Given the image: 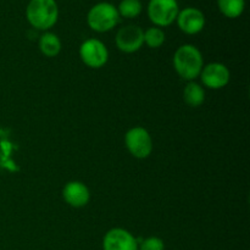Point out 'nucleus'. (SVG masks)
I'll return each mask as SVG.
<instances>
[{"label":"nucleus","mask_w":250,"mask_h":250,"mask_svg":"<svg viewBox=\"0 0 250 250\" xmlns=\"http://www.w3.org/2000/svg\"><path fill=\"white\" fill-rule=\"evenodd\" d=\"M80 58L88 67L102 68L109 60V51L102 41L90 38L81 44Z\"/></svg>","instance_id":"obj_6"},{"label":"nucleus","mask_w":250,"mask_h":250,"mask_svg":"<svg viewBox=\"0 0 250 250\" xmlns=\"http://www.w3.org/2000/svg\"><path fill=\"white\" fill-rule=\"evenodd\" d=\"M39 49L46 58H55L61 51V41L55 33L45 32L39 38Z\"/></svg>","instance_id":"obj_12"},{"label":"nucleus","mask_w":250,"mask_h":250,"mask_svg":"<svg viewBox=\"0 0 250 250\" xmlns=\"http://www.w3.org/2000/svg\"><path fill=\"white\" fill-rule=\"evenodd\" d=\"M220 12L227 19H237L246 9V0H217Z\"/></svg>","instance_id":"obj_14"},{"label":"nucleus","mask_w":250,"mask_h":250,"mask_svg":"<svg viewBox=\"0 0 250 250\" xmlns=\"http://www.w3.org/2000/svg\"><path fill=\"white\" fill-rule=\"evenodd\" d=\"M115 43L122 53H136L144 44V31L136 24H127L117 31Z\"/></svg>","instance_id":"obj_7"},{"label":"nucleus","mask_w":250,"mask_h":250,"mask_svg":"<svg viewBox=\"0 0 250 250\" xmlns=\"http://www.w3.org/2000/svg\"><path fill=\"white\" fill-rule=\"evenodd\" d=\"M26 17L32 27L39 31H48L58 22V2L55 0H29Z\"/></svg>","instance_id":"obj_2"},{"label":"nucleus","mask_w":250,"mask_h":250,"mask_svg":"<svg viewBox=\"0 0 250 250\" xmlns=\"http://www.w3.org/2000/svg\"><path fill=\"white\" fill-rule=\"evenodd\" d=\"M142 2L141 0H121L117 7L120 17H125V19H136L141 15Z\"/></svg>","instance_id":"obj_15"},{"label":"nucleus","mask_w":250,"mask_h":250,"mask_svg":"<svg viewBox=\"0 0 250 250\" xmlns=\"http://www.w3.org/2000/svg\"><path fill=\"white\" fill-rule=\"evenodd\" d=\"M125 144L129 154L137 159H146L153 151V139L143 127H133L127 131Z\"/></svg>","instance_id":"obj_5"},{"label":"nucleus","mask_w":250,"mask_h":250,"mask_svg":"<svg viewBox=\"0 0 250 250\" xmlns=\"http://www.w3.org/2000/svg\"><path fill=\"white\" fill-rule=\"evenodd\" d=\"M120 15L117 7L107 1H102L90 7L87 14V23L94 32L105 33L119 24Z\"/></svg>","instance_id":"obj_3"},{"label":"nucleus","mask_w":250,"mask_h":250,"mask_svg":"<svg viewBox=\"0 0 250 250\" xmlns=\"http://www.w3.org/2000/svg\"><path fill=\"white\" fill-rule=\"evenodd\" d=\"M176 22L183 33L193 36L203 31L205 26V16L202 10L197 7H186L180 10Z\"/></svg>","instance_id":"obj_10"},{"label":"nucleus","mask_w":250,"mask_h":250,"mask_svg":"<svg viewBox=\"0 0 250 250\" xmlns=\"http://www.w3.org/2000/svg\"><path fill=\"white\" fill-rule=\"evenodd\" d=\"M138 250H165V244L159 237H149L138 243Z\"/></svg>","instance_id":"obj_17"},{"label":"nucleus","mask_w":250,"mask_h":250,"mask_svg":"<svg viewBox=\"0 0 250 250\" xmlns=\"http://www.w3.org/2000/svg\"><path fill=\"white\" fill-rule=\"evenodd\" d=\"M165 43V32L160 27H150L144 31V44L149 48H160Z\"/></svg>","instance_id":"obj_16"},{"label":"nucleus","mask_w":250,"mask_h":250,"mask_svg":"<svg viewBox=\"0 0 250 250\" xmlns=\"http://www.w3.org/2000/svg\"><path fill=\"white\" fill-rule=\"evenodd\" d=\"M148 17L155 27H167L177 19L180 12L177 0H150L148 4Z\"/></svg>","instance_id":"obj_4"},{"label":"nucleus","mask_w":250,"mask_h":250,"mask_svg":"<svg viewBox=\"0 0 250 250\" xmlns=\"http://www.w3.org/2000/svg\"><path fill=\"white\" fill-rule=\"evenodd\" d=\"M62 198L70 207L80 209L89 203L90 193L84 183L80 181H71L63 187Z\"/></svg>","instance_id":"obj_11"},{"label":"nucleus","mask_w":250,"mask_h":250,"mask_svg":"<svg viewBox=\"0 0 250 250\" xmlns=\"http://www.w3.org/2000/svg\"><path fill=\"white\" fill-rule=\"evenodd\" d=\"M183 99L186 104L192 107L202 106L205 102V90L199 83L189 82L183 90Z\"/></svg>","instance_id":"obj_13"},{"label":"nucleus","mask_w":250,"mask_h":250,"mask_svg":"<svg viewBox=\"0 0 250 250\" xmlns=\"http://www.w3.org/2000/svg\"><path fill=\"white\" fill-rule=\"evenodd\" d=\"M104 250H138V241L136 237L125 229H111L103 239Z\"/></svg>","instance_id":"obj_9"},{"label":"nucleus","mask_w":250,"mask_h":250,"mask_svg":"<svg viewBox=\"0 0 250 250\" xmlns=\"http://www.w3.org/2000/svg\"><path fill=\"white\" fill-rule=\"evenodd\" d=\"M200 78L205 87L210 89H221L229 83L231 72L224 63L211 62L203 67Z\"/></svg>","instance_id":"obj_8"},{"label":"nucleus","mask_w":250,"mask_h":250,"mask_svg":"<svg viewBox=\"0 0 250 250\" xmlns=\"http://www.w3.org/2000/svg\"><path fill=\"white\" fill-rule=\"evenodd\" d=\"M172 61L177 75L182 80L189 81V82L199 77L204 67L202 51L192 44L181 45L175 51Z\"/></svg>","instance_id":"obj_1"}]
</instances>
